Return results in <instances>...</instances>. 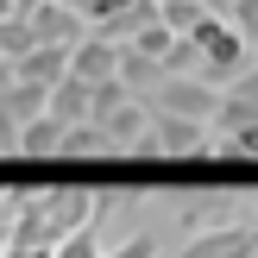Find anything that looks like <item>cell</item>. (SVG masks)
Here are the masks:
<instances>
[{
    "mask_svg": "<svg viewBox=\"0 0 258 258\" xmlns=\"http://www.w3.org/2000/svg\"><path fill=\"white\" fill-rule=\"evenodd\" d=\"M88 221H101V208H95V183H38L32 196H25L19 208H13V227H7V239L50 252L57 239L82 233Z\"/></svg>",
    "mask_w": 258,
    "mask_h": 258,
    "instance_id": "1",
    "label": "cell"
},
{
    "mask_svg": "<svg viewBox=\"0 0 258 258\" xmlns=\"http://www.w3.org/2000/svg\"><path fill=\"white\" fill-rule=\"evenodd\" d=\"M189 44L202 50V82H239L246 76V57H252V44L233 32V19H202L196 32H189Z\"/></svg>",
    "mask_w": 258,
    "mask_h": 258,
    "instance_id": "2",
    "label": "cell"
},
{
    "mask_svg": "<svg viewBox=\"0 0 258 258\" xmlns=\"http://www.w3.org/2000/svg\"><path fill=\"white\" fill-rule=\"evenodd\" d=\"M133 151H145V158H208L214 151V133L202 120H176V113H151L145 139H139Z\"/></svg>",
    "mask_w": 258,
    "mask_h": 258,
    "instance_id": "3",
    "label": "cell"
},
{
    "mask_svg": "<svg viewBox=\"0 0 258 258\" xmlns=\"http://www.w3.org/2000/svg\"><path fill=\"white\" fill-rule=\"evenodd\" d=\"M145 107H151V113H176V120H202V126H214V113H221V88L196 82V76H164V82L151 88Z\"/></svg>",
    "mask_w": 258,
    "mask_h": 258,
    "instance_id": "4",
    "label": "cell"
},
{
    "mask_svg": "<svg viewBox=\"0 0 258 258\" xmlns=\"http://www.w3.org/2000/svg\"><path fill=\"white\" fill-rule=\"evenodd\" d=\"M176 258H258V221H221L202 227Z\"/></svg>",
    "mask_w": 258,
    "mask_h": 258,
    "instance_id": "5",
    "label": "cell"
},
{
    "mask_svg": "<svg viewBox=\"0 0 258 258\" xmlns=\"http://www.w3.org/2000/svg\"><path fill=\"white\" fill-rule=\"evenodd\" d=\"M25 25H32V44H57V50H76L82 44V13L63 7V0H38L32 13H25Z\"/></svg>",
    "mask_w": 258,
    "mask_h": 258,
    "instance_id": "6",
    "label": "cell"
},
{
    "mask_svg": "<svg viewBox=\"0 0 258 258\" xmlns=\"http://www.w3.org/2000/svg\"><path fill=\"white\" fill-rule=\"evenodd\" d=\"M145 25H158V0H126V7H113V13H107V19H95L88 32L126 50V44L139 38V32H145Z\"/></svg>",
    "mask_w": 258,
    "mask_h": 258,
    "instance_id": "7",
    "label": "cell"
},
{
    "mask_svg": "<svg viewBox=\"0 0 258 258\" xmlns=\"http://www.w3.org/2000/svg\"><path fill=\"white\" fill-rule=\"evenodd\" d=\"M70 76L76 82H107V76H120V44H107V38H95V32H82V44L70 50Z\"/></svg>",
    "mask_w": 258,
    "mask_h": 258,
    "instance_id": "8",
    "label": "cell"
},
{
    "mask_svg": "<svg viewBox=\"0 0 258 258\" xmlns=\"http://www.w3.org/2000/svg\"><path fill=\"white\" fill-rule=\"evenodd\" d=\"M70 76V50L57 44H32L25 57H13V82H32V88H57Z\"/></svg>",
    "mask_w": 258,
    "mask_h": 258,
    "instance_id": "9",
    "label": "cell"
},
{
    "mask_svg": "<svg viewBox=\"0 0 258 258\" xmlns=\"http://www.w3.org/2000/svg\"><path fill=\"white\" fill-rule=\"evenodd\" d=\"M95 126H101V133H107V139H113L120 151H133L139 139H145V126H151V107H145V101H133V95H126L120 107H113L107 120H95Z\"/></svg>",
    "mask_w": 258,
    "mask_h": 258,
    "instance_id": "10",
    "label": "cell"
},
{
    "mask_svg": "<svg viewBox=\"0 0 258 258\" xmlns=\"http://www.w3.org/2000/svg\"><path fill=\"white\" fill-rule=\"evenodd\" d=\"M113 151H120V145H113L95 120H76V126H63V151H57V158H113Z\"/></svg>",
    "mask_w": 258,
    "mask_h": 258,
    "instance_id": "11",
    "label": "cell"
},
{
    "mask_svg": "<svg viewBox=\"0 0 258 258\" xmlns=\"http://www.w3.org/2000/svg\"><path fill=\"white\" fill-rule=\"evenodd\" d=\"M57 151H63V120L38 113V120L19 126V158H57Z\"/></svg>",
    "mask_w": 258,
    "mask_h": 258,
    "instance_id": "12",
    "label": "cell"
},
{
    "mask_svg": "<svg viewBox=\"0 0 258 258\" xmlns=\"http://www.w3.org/2000/svg\"><path fill=\"white\" fill-rule=\"evenodd\" d=\"M44 113H50V120H63V126H76V120H88V82H76V76H63V82L50 88V101H44Z\"/></svg>",
    "mask_w": 258,
    "mask_h": 258,
    "instance_id": "13",
    "label": "cell"
},
{
    "mask_svg": "<svg viewBox=\"0 0 258 258\" xmlns=\"http://www.w3.org/2000/svg\"><path fill=\"white\" fill-rule=\"evenodd\" d=\"M44 101H50V88H32V82H13L7 95H0V113H13V120H38V113H44Z\"/></svg>",
    "mask_w": 258,
    "mask_h": 258,
    "instance_id": "14",
    "label": "cell"
},
{
    "mask_svg": "<svg viewBox=\"0 0 258 258\" xmlns=\"http://www.w3.org/2000/svg\"><path fill=\"white\" fill-rule=\"evenodd\" d=\"M158 19L170 25L176 38H189V32H196L202 19H208V13H202V0H164V7H158Z\"/></svg>",
    "mask_w": 258,
    "mask_h": 258,
    "instance_id": "15",
    "label": "cell"
},
{
    "mask_svg": "<svg viewBox=\"0 0 258 258\" xmlns=\"http://www.w3.org/2000/svg\"><path fill=\"white\" fill-rule=\"evenodd\" d=\"M120 82H126V88H133V82H139V88H158V82H164V63L139 57V50H120Z\"/></svg>",
    "mask_w": 258,
    "mask_h": 258,
    "instance_id": "16",
    "label": "cell"
},
{
    "mask_svg": "<svg viewBox=\"0 0 258 258\" xmlns=\"http://www.w3.org/2000/svg\"><path fill=\"white\" fill-rule=\"evenodd\" d=\"M50 258H101V221H88L82 233L57 239V246H50Z\"/></svg>",
    "mask_w": 258,
    "mask_h": 258,
    "instance_id": "17",
    "label": "cell"
},
{
    "mask_svg": "<svg viewBox=\"0 0 258 258\" xmlns=\"http://www.w3.org/2000/svg\"><path fill=\"white\" fill-rule=\"evenodd\" d=\"M126 95H133V88H126L120 76H107V82H95V88H88V120H107V113L120 107Z\"/></svg>",
    "mask_w": 258,
    "mask_h": 258,
    "instance_id": "18",
    "label": "cell"
},
{
    "mask_svg": "<svg viewBox=\"0 0 258 258\" xmlns=\"http://www.w3.org/2000/svg\"><path fill=\"white\" fill-rule=\"evenodd\" d=\"M170 44H176V32H170V25H145V32H139L133 38V44H126V50H139V57H151V63H164V57H170Z\"/></svg>",
    "mask_w": 258,
    "mask_h": 258,
    "instance_id": "19",
    "label": "cell"
},
{
    "mask_svg": "<svg viewBox=\"0 0 258 258\" xmlns=\"http://www.w3.org/2000/svg\"><path fill=\"white\" fill-rule=\"evenodd\" d=\"M214 151H221V158H252V164H258V126H233V133H221Z\"/></svg>",
    "mask_w": 258,
    "mask_h": 258,
    "instance_id": "20",
    "label": "cell"
},
{
    "mask_svg": "<svg viewBox=\"0 0 258 258\" xmlns=\"http://www.w3.org/2000/svg\"><path fill=\"white\" fill-rule=\"evenodd\" d=\"M25 50H32V25L19 19V13H13V19H0V57H25Z\"/></svg>",
    "mask_w": 258,
    "mask_h": 258,
    "instance_id": "21",
    "label": "cell"
},
{
    "mask_svg": "<svg viewBox=\"0 0 258 258\" xmlns=\"http://www.w3.org/2000/svg\"><path fill=\"white\" fill-rule=\"evenodd\" d=\"M227 19H233V32L246 38V44H258V0H233V13H227Z\"/></svg>",
    "mask_w": 258,
    "mask_h": 258,
    "instance_id": "22",
    "label": "cell"
},
{
    "mask_svg": "<svg viewBox=\"0 0 258 258\" xmlns=\"http://www.w3.org/2000/svg\"><path fill=\"white\" fill-rule=\"evenodd\" d=\"M101 258H158V233H133V239H120V246L101 252Z\"/></svg>",
    "mask_w": 258,
    "mask_h": 258,
    "instance_id": "23",
    "label": "cell"
},
{
    "mask_svg": "<svg viewBox=\"0 0 258 258\" xmlns=\"http://www.w3.org/2000/svg\"><path fill=\"white\" fill-rule=\"evenodd\" d=\"M63 7H76V13H82V25H95V19H107L113 7H126V0H63Z\"/></svg>",
    "mask_w": 258,
    "mask_h": 258,
    "instance_id": "24",
    "label": "cell"
},
{
    "mask_svg": "<svg viewBox=\"0 0 258 258\" xmlns=\"http://www.w3.org/2000/svg\"><path fill=\"white\" fill-rule=\"evenodd\" d=\"M0 158H19V120L0 113Z\"/></svg>",
    "mask_w": 258,
    "mask_h": 258,
    "instance_id": "25",
    "label": "cell"
},
{
    "mask_svg": "<svg viewBox=\"0 0 258 258\" xmlns=\"http://www.w3.org/2000/svg\"><path fill=\"white\" fill-rule=\"evenodd\" d=\"M0 258H50V252H38V246H19V239H7V246H0Z\"/></svg>",
    "mask_w": 258,
    "mask_h": 258,
    "instance_id": "26",
    "label": "cell"
},
{
    "mask_svg": "<svg viewBox=\"0 0 258 258\" xmlns=\"http://www.w3.org/2000/svg\"><path fill=\"white\" fill-rule=\"evenodd\" d=\"M202 13H208V19H227V13H233V0H202Z\"/></svg>",
    "mask_w": 258,
    "mask_h": 258,
    "instance_id": "27",
    "label": "cell"
},
{
    "mask_svg": "<svg viewBox=\"0 0 258 258\" xmlns=\"http://www.w3.org/2000/svg\"><path fill=\"white\" fill-rule=\"evenodd\" d=\"M38 7V0H13V13H19V19H25V13H32Z\"/></svg>",
    "mask_w": 258,
    "mask_h": 258,
    "instance_id": "28",
    "label": "cell"
},
{
    "mask_svg": "<svg viewBox=\"0 0 258 258\" xmlns=\"http://www.w3.org/2000/svg\"><path fill=\"white\" fill-rule=\"evenodd\" d=\"M0 19H13V0H0Z\"/></svg>",
    "mask_w": 258,
    "mask_h": 258,
    "instance_id": "29",
    "label": "cell"
},
{
    "mask_svg": "<svg viewBox=\"0 0 258 258\" xmlns=\"http://www.w3.org/2000/svg\"><path fill=\"white\" fill-rule=\"evenodd\" d=\"M0 246H7V233H0Z\"/></svg>",
    "mask_w": 258,
    "mask_h": 258,
    "instance_id": "30",
    "label": "cell"
},
{
    "mask_svg": "<svg viewBox=\"0 0 258 258\" xmlns=\"http://www.w3.org/2000/svg\"><path fill=\"white\" fill-rule=\"evenodd\" d=\"M158 7H164V0H158Z\"/></svg>",
    "mask_w": 258,
    "mask_h": 258,
    "instance_id": "31",
    "label": "cell"
}]
</instances>
